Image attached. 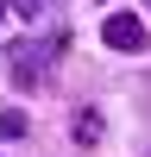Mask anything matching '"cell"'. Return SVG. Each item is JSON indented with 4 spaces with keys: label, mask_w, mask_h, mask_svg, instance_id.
<instances>
[{
    "label": "cell",
    "mask_w": 151,
    "mask_h": 157,
    "mask_svg": "<svg viewBox=\"0 0 151 157\" xmlns=\"http://www.w3.org/2000/svg\"><path fill=\"white\" fill-rule=\"evenodd\" d=\"M13 6H19V19H38V13H44V0H13Z\"/></svg>",
    "instance_id": "cell-5"
},
{
    "label": "cell",
    "mask_w": 151,
    "mask_h": 157,
    "mask_svg": "<svg viewBox=\"0 0 151 157\" xmlns=\"http://www.w3.org/2000/svg\"><path fill=\"white\" fill-rule=\"evenodd\" d=\"M101 132H107V120H101V107H95V101H82V107H76V126H69L76 151H95V145H101Z\"/></svg>",
    "instance_id": "cell-3"
},
{
    "label": "cell",
    "mask_w": 151,
    "mask_h": 157,
    "mask_svg": "<svg viewBox=\"0 0 151 157\" xmlns=\"http://www.w3.org/2000/svg\"><path fill=\"white\" fill-rule=\"evenodd\" d=\"M69 50V32H50V38H25V44H13V57H6V69H13V82L19 88H38L50 75V63Z\"/></svg>",
    "instance_id": "cell-1"
},
{
    "label": "cell",
    "mask_w": 151,
    "mask_h": 157,
    "mask_svg": "<svg viewBox=\"0 0 151 157\" xmlns=\"http://www.w3.org/2000/svg\"><path fill=\"white\" fill-rule=\"evenodd\" d=\"M25 132H32V120H25L19 107H13V113H0V145H13V138H25Z\"/></svg>",
    "instance_id": "cell-4"
},
{
    "label": "cell",
    "mask_w": 151,
    "mask_h": 157,
    "mask_svg": "<svg viewBox=\"0 0 151 157\" xmlns=\"http://www.w3.org/2000/svg\"><path fill=\"white\" fill-rule=\"evenodd\" d=\"M101 44L120 50V57H138V50L151 44V32H145L138 13H107V19H101Z\"/></svg>",
    "instance_id": "cell-2"
}]
</instances>
